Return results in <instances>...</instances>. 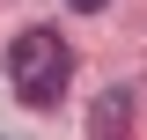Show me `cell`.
<instances>
[{
	"label": "cell",
	"mask_w": 147,
	"mask_h": 140,
	"mask_svg": "<svg viewBox=\"0 0 147 140\" xmlns=\"http://www.w3.org/2000/svg\"><path fill=\"white\" fill-rule=\"evenodd\" d=\"M7 81H15V96L30 111H52L59 96H66V81H74L66 37H59V30H22L15 44H7Z\"/></svg>",
	"instance_id": "cell-1"
},
{
	"label": "cell",
	"mask_w": 147,
	"mask_h": 140,
	"mask_svg": "<svg viewBox=\"0 0 147 140\" xmlns=\"http://www.w3.org/2000/svg\"><path fill=\"white\" fill-rule=\"evenodd\" d=\"M125 118H132V96H125V88H110L103 103L88 111V140H125Z\"/></svg>",
	"instance_id": "cell-2"
},
{
	"label": "cell",
	"mask_w": 147,
	"mask_h": 140,
	"mask_svg": "<svg viewBox=\"0 0 147 140\" xmlns=\"http://www.w3.org/2000/svg\"><path fill=\"white\" fill-rule=\"evenodd\" d=\"M66 7H81V15H96V7H110V0H66Z\"/></svg>",
	"instance_id": "cell-3"
}]
</instances>
